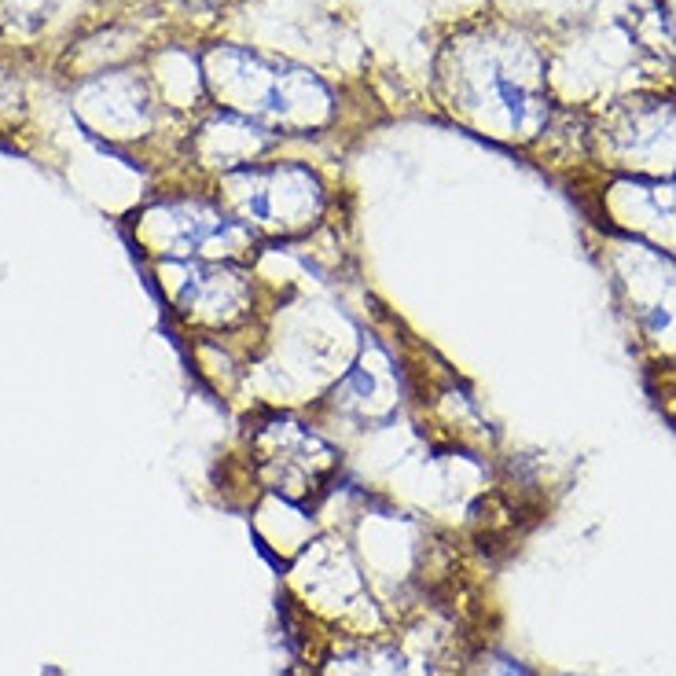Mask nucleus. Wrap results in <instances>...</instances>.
<instances>
[{
	"instance_id": "0eeeda50",
	"label": "nucleus",
	"mask_w": 676,
	"mask_h": 676,
	"mask_svg": "<svg viewBox=\"0 0 676 676\" xmlns=\"http://www.w3.org/2000/svg\"><path fill=\"white\" fill-rule=\"evenodd\" d=\"M56 0H12V12L19 8V15H45Z\"/></svg>"
},
{
	"instance_id": "423d86ee",
	"label": "nucleus",
	"mask_w": 676,
	"mask_h": 676,
	"mask_svg": "<svg viewBox=\"0 0 676 676\" xmlns=\"http://www.w3.org/2000/svg\"><path fill=\"white\" fill-rule=\"evenodd\" d=\"M335 405L353 419H386L397 408V383L383 353H368L335 390Z\"/></svg>"
},
{
	"instance_id": "f257e3e1",
	"label": "nucleus",
	"mask_w": 676,
	"mask_h": 676,
	"mask_svg": "<svg viewBox=\"0 0 676 676\" xmlns=\"http://www.w3.org/2000/svg\"><path fill=\"white\" fill-rule=\"evenodd\" d=\"M206 81L221 111L265 133L316 129L331 114V92L316 74L247 48H214L206 56Z\"/></svg>"
},
{
	"instance_id": "7ed1b4c3",
	"label": "nucleus",
	"mask_w": 676,
	"mask_h": 676,
	"mask_svg": "<svg viewBox=\"0 0 676 676\" xmlns=\"http://www.w3.org/2000/svg\"><path fill=\"white\" fill-rule=\"evenodd\" d=\"M456 103L493 136H530L544 118V100L530 74L511 70L504 52H471L456 67Z\"/></svg>"
},
{
	"instance_id": "39448f33",
	"label": "nucleus",
	"mask_w": 676,
	"mask_h": 676,
	"mask_svg": "<svg viewBox=\"0 0 676 676\" xmlns=\"http://www.w3.org/2000/svg\"><path fill=\"white\" fill-rule=\"evenodd\" d=\"M254 283L232 261H192L177 287V309L206 327H236L250 316Z\"/></svg>"
},
{
	"instance_id": "20e7f679",
	"label": "nucleus",
	"mask_w": 676,
	"mask_h": 676,
	"mask_svg": "<svg viewBox=\"0 0 676 676\" xmlns=\"http://www.w3.org/2000/svg\"><path fill=\"white\" fill-rule=\"evenodd\" d=\"M151 247L173 261H236L254 243L232 210L214 203H173L147 221Z\"/></svg>"
},
{
	"instance_id": "f03ea898",
	"label": "nucleus",
	"mask_w": 676,
	"mask_h": 676,
	"mask_svg": "<svg viewBox=\"0 0 676 676\" xmlns=\"http://www.w3.org/2000/svg\"><path fill=\"white\" fill-rule=\"evenodd\" d=\"M221 184H225L228 210L250 232H265V236H298L324 210V188L316 173L294 162L239 166L225 173Z\"/></svg>"
}]
</instances>
